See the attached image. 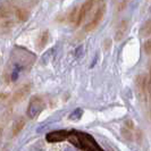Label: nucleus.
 Wrapping results in <instances>:
<instances>
[{
    "label": "nucleus",
    "instance_id": "obj_3",
    "mask_svg": "<svg viewBox=\"0 0 151 151\" xmlns=\"http://www.w3.org/2000/svg\"><path fill=\"white\" fill-rule=\"evenodd\" d=\"M122 134L129 141H140V137H141L140 131L135 127L133 122L129 121L125 123L124 127L122 129Z\"/></svg>",
    "mask_w": 151,
    "mask_h": 151
},
{
    "label": "nucleus",
    "instance_id": "obj_2",
    "mask_svg": "<svg viewBox=\"0 0 151 151\" xmlns=\"http://www.w3.org/2000/svg\"><path fill=\"white\" fill-rule=\"evenodd\" d=\"M106 0H96V4L93 5V7H92V9L89 13L90 19L85 24L84 30L86 32H91V31L96 30L98 27V25L100 24V22L102 21L105 14H106Z\"/></svg>",
    "mask_w": 151,
    "mask_h": 151
},
{
    "label": "nucleus",
    "instance_id": "obj_8",
    "mask_svg": "<svg viewBox=\"0 0 151 151\" xmlns=\"http://www.w3.org/2000/svg\"><path fill=\"white\" fill-rule=\"evenodd\" d=\"M144 51L148 53V55L151 53V39L147 40V41L144 42Z\"/></svg>",
    "mask_w": 151,
    "mask_h": 151
},
{
    "label": "nucleus",
    "instance_id": "obj_6",
    "mask_svg": "<svg viewBox=\"0 0 151 151\" xmlns=\"http://www.w3.org/2000/svg\"><path fill=\"white\" fill-rule=\"evenodd\" d=\"M126 31H127V23L125 22V21H123V22L118 25L117 30H116L115 40H116L117 42H118V41H121V40H123L124 35H125V33H126Z\"/></svg>",
    "mask_w": 151,
    "mask_h": 151
},
{
    "label": "nucleus",
    "instance_id": "obj_9",
    "mask_svg": "<svg viewBox=\"0 0 151 151\" xmlns=\"http://www.w3.org/2000/svg\"><path fill=\"white\" fill-rule=\"evenodd\" d=\"M149 91L151 92V70H150V80H149Z\"/></svg>",
    "mask_w": 151,
    "mask_h": 151
},
{
    "label": "nucleus",
    "instance_id": "obj_7",
    "mask_svg": "<svg viewBox=\"0 0 151 151\" xmlns=\"http://www.w3.org/2000/svg\"><path fill=\"white\" fill-rule=\"evenodd\" d=\"M140 34L142 37H150L151 35V21H147L142 25L141 30H140Z\"/></svg>",
    "mask_w": 151,
    "mask_h": 151
},
{
    "label": "nucleus",
    "instance_id": "obj_4",
    "mask_svg": "<svg viewBox=\"0 0 151 151\" xmlns=\"http://www.w3.org/2000/svg\"><path fill=\"white\" fill-rule=\"evenodd\" d=\"M45 107V101L41 97H33L30 101V106L27 109V115L30 118L37 117L39 114L42 111Z\"/></svg>",
    "mask_w": 151,
    "mask_h": 151
},
{
    "label": "nucleus",
    "instance_id": "obj_5",
    "mask_svg": "<svg viewBox=\"0 0 151 151\" xmlns=\"http://www.w3.org/2000/svg\"><path fill=\"white\" fill-rule=\"evenodd\" d=\"M67 131H56V132L49 133L48 135L45 136V139H47L48 142H51V143L61 142V141H65L67 139Z\"/></svg>",
    "mask_w": 151,
    "mask_h": 151
},
{
    "label": "nucleus",
    "instance_id": "obj_1",
    "mask_svg": "<svg viewBox=\"0 0 151 151\" xmlns=\"http://www.w3.org/2000/svg\"><path fill=\"white\" fill-rule=\"evenodd\" d=\"M66 140H68L72 144H74L75 147L83 151H104L102 148L97 143L94 137L90 135L89 133L72 131V132H68Z\"/></svg>",
    "mask_w": 151,
    "mask_h": 151
}]
</instances>
